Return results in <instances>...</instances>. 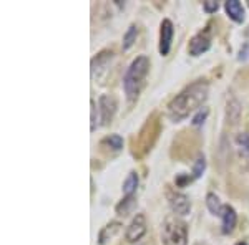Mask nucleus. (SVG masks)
<instances>
[{"label": "nucleus", "instance_id": "nucleus-24", "mask_svg": "<svg viewBox=\"0 0 249 245\" xmlns=\"http://www.w3.org/2000/svg\"><path fill=\"white\" fill-rule=\"evenodd\" d=\"M236 245H248L246 242H239V244H236Z\"/></svg>", "mask_w": 249, "mask_h": 245}, {"label": "nucleus", "instance_id": "nucleus-3", "mask_svg": "<svg viewBox=\"0 0 249 245\" xmlns=\"http://www.w3.org/2000/svg\"><path fill=\"white\" fill-rule=\"evenodd\" d=\"M163 245H188V226L176 215H168L161 227Z\"/></svg>", "mask_w": 249, "mask_h": 245}, {"label": "nucleus", "instance_id": "nucleus-9", "mask_svg": "<svg viewBox=\"0 0 249 245\" xmlns=\"http://www.w3.org/2000/svg\"><path fill=\"white\" fill-rule=\"evenodd\" d=\"M221 220H223V232L224 234H230V232L234 230L236 222H238V215H236V211L231 206H224L223 211H221Z\"/></svg>", "mask_w": 249, "mask_h": 245}, {"label": "nucleus", "instance_id": "nucleus-11", "mask_svg": "<svg viewBox=\"0 0 249 245\" xmlns=\"http://www.w3.org/2000/svg\"><path fill=\"white\" fill-rule=\"evenodd\" d=\"M111 51H103V53L96 55V58H93V62H91V76H98L100 71H107V66L108 63H110L111 60Z\"/></svg>", "mask_w": 249, "mask_h": 245}, {"label": "nucleus", "instance_id": "nucleus-13", "mask_svg": "<svg viewBox=\"0 0 249 245\" xmlns=\"http://www.w3.org/2000/svg\"><path fill=\"white\" fill-rule=\"evenodd\" d=\"M138 187V174L136 172H130V176L123 182V194L124 196H133V192Z\"/></svg>", "mask_w": 249, "mask_h": 245}, {"label": "nucleus", "instance_id": "nucleus-1", "mask_svg": "<svg viewBox=\"0 0 249 245\" xmlns=\"http://www.w3.org/2000/svg\"><path fill=\"white\" fill-rule=\"evenodd\" d=\"M208 98V85L204 82H196L183 90L168 104V113L173 121H181L191 111L199 108Z\"/></svg>", "mask_w": 249, "mask_h": 245}, {"label": "nucleus", "instance_id": "nucleus-10", "mask_svg": "<svg viewBox=\"0 0 249 245\" xmlns=\"http://www.w3.org/2000/svg\"><path fill=\"white\" fill-rule=\"evenodd\" d=\"M224 9H226V14L230 15V18H232L234 22H244V7L243 3L238 2V0H228L226 5H224Z\"/></svg>", "mask_w": 249, "mask_h": 245}, {"label": "nucleus", "instance_id": "nucleus-4", "mask_svg": "<svg viewBox=\"0 0 249 245\" xmlns=\"http://www.w3.org/2000/svg\"><path fill=\"white\" fill-rule=\"evenodd\" d=\"M168 200H170L171 211L175 215H186L191 211V202L188 196L181 194V192H170L168 194Z\"/></svg>", "mask_w": 249, "mask_h": 245}, {"label": "nucleus", "instance_id": "nucleus-7", "mask_svg": "<svg viewBox=\"0 0 249 245\" xmlns=\"http://www.w3.org/2000/svg\"><path fill=\"white\" fill-rule=\"evenodd\" d=\"M144 234H146V220H144L143 214H138L126 229V240L128 242H138Z\"/></svg>", "mask_w": 249, "mask_h": 245}, {"label": "nucleus", "instance_id": "nucleus-6", "mask_svg": "<svg viewBox=\"0 0 249 245\" xmlns=\"http://www.w3.org/2000/svg\"><path fill=\"white\" fill-rule=\"evenodd\" d=\"M210 47H211V40H210V33H208V30H206V32H201V33L195 35V37L191 38L188 50H190V55H193V57H199V55L206 53V51L210 50Z\"/></svg>", "mask_w": 249, "mask_h": 245}, {"label": "nucleus", "instance_id": "nucleus-5", "mask_svg": "<svg viewBox=\"0 0 249 245\" xmlns=\"http://www.w3.org/2000/svg\"><path fill=\"white\" fill-rule=\"evenodd\" d=\"M173 35H175V27H173L171 20L164 18L161 22V29H160V53H161L163 57L170 53Z\"/></svg>", "mask_w": 249, "mask_h": 245}, {"label": "nucleus", "instance_id": "nucleus-25", "mask_svg": "<svg viewBox=\"0 0 249 245\" xmlns=\"http://www.w3.org/2000/svg\"><path fill=\"white\" fill-rule=\"evenodd\" d=\"M195 245H206V244H201V242H198V244H195Z\"/></svg>", "mask_w": 249, "mask_h": 245}, {"label": "nucleus", "instance_id": "nucleus-12", "mask_svg": "<svg viewBox=\"0 0 249 245\" xmlns=\"http://www.w3.org/2000/svg\"><path fill=\"white\" fill-rule=\"evenodd\" d=\"M120 230H122V224L120 222L107 224V226L102 229V232H100V245H105L107 240H110L111 237H115Z\"/></svg>", "mask_w": 249, "mask_h": 245}, {"label": "nucleus", "instance_id": "nucleus-15", "mask_svg": "<svg viewBox=\"0 0 249 245\" xmlns=\"http://www.w3.org/2000/svg\"><path fill=\"white\" fill-rule=\"evenodd\" d=\"M133 206H135V196H126V197L115 207V211H116V214H120V215H126V214H130Z\"/></svg>", "mask_w": 249, "mask_h": 245}, {"label": "nucleus", "instance_id": "nucleus-14", "mask_svg": "<svg viewBox=\"0 0 249 245\" xmlns=\"http://www.w3.org/2000/svg\"><path fill=\"white\" fill-rule=\"evenodd\" d=\"M206 206H208V209H210L211 214H214V215H219L221 211H223V207H224L223 204H221L218 196L213 194V192L206 196Z\"/></svg>", "mask_w": 249, "mask_h": 245}, {"label": "nucleus", "instance_id": "nucleus-18", "mask_svg": "<svg viewBox=\"0 0 249 245\" xmlns=\"http://www.w3.org/2000/svg\"><path fill=\"white\" fill-rule=\"evenodd\" d=\"M103 144H108L111 149L120 151L123 147V139H122V136H118V134H111L103 139Z\"/></svg>", "mask_w": 249, "mask_h": 245}, {"label": "nucleus", "instance_id": "nucleus-22", "mask_svg": "<svg viewBox=\"0 0 249 245\" xmlns=\"http://www.w3.org/2000/svg\"><path fill=\"white\" fill-rule=\"evenodd\" d=\"M239 60H241V62H246V60H249V43H244V45L241 47Z\"/></svg>", "mask_w": 249, "mask_h": 245}, {"label": "nucleus", "instance_id": "nucleus-16", "mask_svg": "<svg viewBox=\"0 0 249 245\" xmlns=\"http://www.w3.org/2000/svg\"><path fill=\"white\" fill-rule=\"evenodd\" d=\"M136 37H138V27L136 25H130V29L124 33L123 37V50H128L133 43L136 42Z\"/></svg>", "mask_w": 249, "mask_h": 245}, {"label": "nucleus", "instance_id": "nucleus-2", "mask_svg": "<svg viewBox=\"0 0 249 245\" xmlns=\"http://www.w3.org/2000/svg\"><path fill=\"white\" fill-rule=\"evenodd\" d=\"M148 70H150V60L146 57H138L131 62L130 66H128L126 73H124V78H123V88H124V95H126L128 101H135L136 99Z\"/></svg>", "mask_w": 249, "mask_h": 245}, {"label": "nucleus", "instance_id": "nucleus-20", "mask_svg": "<svg viewBox=\"0 0 249 245\" xmlns=\"http://www.w3.org/2000/svg\"><path fill=\"white\" fill-rule=\"evenodd\" d=\"M206 116H208V108H203V110H199L198 114L193 118V124H195V126H199V124H203L204 119H206Z\"/></svg>", "mask_w": 249, "mask_h": 245}, {"label": "nucleus", "instance_id": "nucleus-17", "mask_svg": "<svg viewBox=\"0 0 249 245\" xmlns=\"http://www.w3.org/2000/svg\"><path fill=\"white\" fill-rule=\"evenodd\" d=\"M236 146L241 152V156H249V134L248 132H241L236 138Z\"/></svg>", "mask_w": 249, "mask_h": 245}, {"label": "nucleus", "instance_id": "nucleus-19", "mask_svg": "<svg viewBox=\"0 0 249 245\" xmlns=\"http://www.w3.org/2000/svg\"><path fill=\"white\" fill-rule=\"evenodd\" d=\"M204 169H206V161H204V156H199L195 163V167H193V178L195 179L201 178Z\"/></svg>", "mask_w": 249, "mask_h": 245}, {"label": "nucleus", "instance_id": "nucleus-23", "mask_svg": "<svg viewBox=\"0 0 249 245\" xmlns=\"http://www.w3.org/2000/svg\"><path fill=\"white\" fill-rule=\"evenodd\" d=\"M90 104H91V128H90V130L95 131L96 130V106H95L93 99L90 101Z\"/></svg>", "mask_w": 249, "mask_h": 245}, {"label": "nucleus", "instance_id": "nucleus-21", "mask_svg": "<svg viewBox=\"0 0 249 245\" xmlns=\"http://www.w3.org/2000/svg\"><path fill=\"white\" fill-rule=\"evenodd\" d=\"M204 10L208 12V14H213V12H216L219 9V3L214 2V0H208V2H204Z\"/></svg>", "mask_w": 249, "mask_h": 245}, {"label": "nucleus", "instance_id": "nucleus-8", "mask_svg": "<svg viewBox=\"0 0 249 245\" xmlns=\"http://www.w3.org/2000/svg\"><path fill=\"white\" fill-rule=\"evenodd\" d=\"M100 111H102V124H110L116 113V99L111 95H102L100 98Z\"/></svg>", "mask_w": 249, "mask_h": 245}]
</instances>
